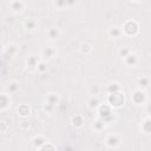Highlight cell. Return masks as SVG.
I'll return each instance as SVG.
<instances>
[{"instance_id":"obj_1","label":"cell","mask_w":151,"mask_h":151,"mask_svg":"<svg viewBox=\"0 0 151 151\" xmlns=\"http://www.w3.org/2000/svg\"><path fill=\"white\" fill-rule=\"evenodd\" d=\"M125 102V97L124 94L121 93V92H116V93H111L109 96V103L112 105V106H122Z\"/></svg>"},{"instance_id":"obj_2","label":"cell","mask_w":151,"mask_h":151,"mask_svg":"<svg viewBox=\"0 0 151 151\" xmlns=\"http://www.w3.org/2000/svg\"><path fill=\"white\" fill-rule=\"evenodd\" d=\"M139 30V26L136 21H126L124 25V32L129 35H135Z\"/></svg>"},{"instance_id":"obj_3","label":"cell","mask_w":151,"mask_h":151,"mask_svg":"<svg viewBox=\"0 0 151 151\" xmlns=\"http://www.w3.org/2000/svg\"><path fill=\"white\" fill-rule=\"evenodd\" d=\"M99 113H100L104 123L112 119V111H111L110 106H107V105H102L100 109H99Z\"/></svg>"},{"instance_id":"obj_4","label":"cell","mask_w":151,"mask_h":151,"mask_svg":"<svg viewBox=\"0 0 151 151\" xmlns=\"http://www.w3.org/2000/svg\"><path fill=\"white\" fill-rule=\"evenodd\" d=\"M132 100H134L136 104H142L145 102V94L142 91H136L132 96Z\"/></svg>"},{"instance_id":"obj_5","label":"cell","mask_w":151,"mask_h":151,"mask_svg":"<svg viewBox=\"0 0 151 151\" xmlns=\"http://www.w3.org/2000/svg\"><path fill=\"white\" fill-rule=\"evenodd\" d=\"M30 107L27 106V105H20L18 107V113L20 116H23V117H26V116H28L30 115Z\"/></svg>"},{"instance_id":"obj_6","label":"cell","mask_w":151,"mask_h":151,"mask_svg":"<svg viewBox=\"0 0 151 151\" xmlns=\"http://www.w3.org/2000/svg\"><path fill=\"white\" fill-rule=\"evenodd\" d=\"M125 58H126V64H127L129 66H135V65L137 64V62H138L137 57H136L135 54H129V55L125 57Z\"/></svg>"},{"instance_id":"obj_7","label":"cell","mask_w":151,"mask_h":151,"mask_svg":"<svg viewBox=\"0 0 151 151\" xmlns=\"http://www.w3.org/2000/svg\"><path fill=\"white\" fill-rule=\"evenodd\" d=\"M106 142H107V145L111 146V148H115V146H117L119 144V139H118L117 136H110L106 139Z\"/></svg>"},{"instance_id":"obj_8","label":"cell","mask_w":151,"mask_h":151,"mask_svg":"<svg viewBox=\"0 0 151 151\" xmlns=\"http://www.w3.org/2000/svg\"><path fill=\"white\" fill-rule=\"evenodd\" d=\"M10 104V99L6 94H0V109H6Z\"/></svg>"},{"instance_id":"obj_9","label":"cell","mask_w":151,"mask_h":151,"mask_svg":"<svg viewBox=\"0 0 151 151\" xmlns=\"http://www.w3.org/2000/svg\"><path fill=\"white\" fill-rule=\"evenodd\" d=\"M107 90L110 93H116V92H119V85L117 83H111L109 86H107Z\"/></svg>"},{"instance_id":"obj_10","label":"cell","mask_w":151,"mask_h":151,"mask_svg":"<svg viewBox=\"0 0 151 151\" xmlns=\"http://www.w3.org/2000/svg\"><path fill=\"white\" fill-rule=\"evenodd\" d=\"M83 123H84V121H83V118L80 117V116H74L73 118H72V124L74 125V126H82L83 125Z\"/></svg>"},{"instance_id":"obj_11","label":"cell","mask_w":151,"mask_h":151,"mask_svg":"<svg viewBox=\"0 0 151 151\" xmlns=\"http://www.w3.org/2000/svg\"><path fill=\"white\" fill-rule=\"evenodd\" d=\"M48 35H50V38H52V39H57V38L59 37V31H58V28H55V27L51 28V30L48 31Z\"/></svg>"},{"instance_id":"obj_12","label":"cell","mask_w":151,"mask_h":151,"mask_svg":"<svg viewBox=\"0 0 151 151\" xmlns=\"http://www.w3.org/2000/svg\"><path fill=\"white\" fill-rule=\"evenodd\" d=\"M43 53H44V57H46V58H51V57H53V54H54V50L52 47H46Z\"/></svg>"},{"instance_id":"obj_13","label":"cell","mask_w":151,"mask_h":151,"mask_svg":"<svg viewBox=\"0 0 151 151\" xmlns=\"http://www.w3.org/2000/svg\"><path fill=\"white\" fill-rule=\"evenodd\" d=\"M121 30L119 28H117V27H113V28H111L110 30V35L111 37H113V38H118L119 35H121Z\"/></svg>"},{"instance_id":"obj_14","label":"cell","mask_w":151,"mask_h":151,"mask_svg":"<svg viewBox=\"0 0 151 151\" xmlns=\"http://www.w3.org/2000/svg\"><path fill=\"white\" fill-rule=\"evenodd\" d=\"M33 142H34V145L38 146V148H42V146L45 144V141H44V138H42V137H35V138L33 139Z\"/></svg>"},{"instance_id":"obj_15","label":"cell","mask_w":151,"mask_h":151,"mask_svg":"<svg viewBox=\"0 0 151 151\" xmlns=\"http://www.w3.org/2000/svg\"><path fill=\"white\" fill-rule=\"evenodd\" d=\"M11 6H12V8L13 10H15V11H20L21 8H23V6H24V3H21V1H13L12 4H11Z\"/></svg>"},{"instance_id":"obj_16","label":"cell","mask_w":151,"mask_h":151,"mask_svg":"<svg viewBox=\"0 0 151 151\" xmlns=\"http://www.w3.org/2000/svg\"><path fill=\"white\" fill-rule=\"evenodd\" d=\"M27 65H28V66H31V67L37 66V58H35L34 55L28 57V59H27Z\"/></svg>"},{"instance_id":"obj_17","label":"cell","mask_w":151,"mask_h":151,"mask_svg":"<svg viewBox=\"0 0 151 151\" xmlns=\"http://www.w3.org/2000/svg\"><path fill=\"white\" fill-rule=\"evenodd\" d=\"M138 85H139L142 89H145V87L149 86V80H148L146 78H142V79L138 80Z\"/></svg>"},{"instance_id":"obj_18","label":"cell","mask_w":151,"mask_h":151,"mask_svg":"<svg viewBox=\"0 0 151 151\" xmlns=\"http://www.w3.org/2000/svg\"><path fill=\"white\" fill-rule=\"evenodd\" d=\"M98 104H99V102H98V99L97 98H92L90 102H89V106L91 107V109H94V107H97L98 106Z\"/></svg>"},{"instance_id":"obj_19","label":"cell","mask_w":151,"mask_h":151,"mask_svg":"<svg viewBox=\"0 0 151 151\" xmlns=\"http://www.w3.org/2000/svg\"><path fill=\"white\" fill-rule=\"evenodd\" d=\"M40 151H55L54 150V148H53V145H51V144H44L42 148H40Z\"/></svg>"},{"instance_id":"obj_20","label":"cell","mask_w":151,"mask_h":151,"mask_svg":"<svg viewBox=\"0 0 151 151\" xmlns=\"http://www.w3.org/2000/svg\"><path fill=\"white\" fill-rule=\"evenodd\" d=\"M48 104H51V105H54V104H57V102H58V97L57 96H54V94H51V96L48 97Z\"/></svg>"},{"instance_id":"obj_21","label":"cell","mask_w":151,"mask_h":151,"mask_svg":"<svg viewBox=\"0 0 151 151\" xmlns=\"http://www.w3.org/2000/svg\"><path fill=\"white\" fill-rule=\"evenodd\" d=\"M38 70H39L40 72H45L47 70V65L45 63H40V64H38Z\"/></svg>"},{"instance_id":"obj_22","label":"cell","mask_w":151,"mask_h":151,"mask_svg":"<svg viewBox=\"0 0 151 151\" xmlns=\"http://www.w3.org/2000/svg\"><path fill=\"white\" fill-rule=\"evenodd\" d=\"M18 87H19V85H18L17 83H12V84L10 85V92H15V91L18 90Z\"/></svg>"},{"instance_id":"obj_23","label":"cell","mask_w":151,"mask_h":151,"mask_svg":"<svg viewBox=\"0 0 151 151\" xmlns=\"http://www.w3.org/2000/svg\"><path fill=\"white\" fill-rule=\"evenodd\" d=\"M143 130H144L145 132H149V131H150V119H146L145 124L143 125Z\"/></svg>"},{"instance_id":"obj_24","label":"cell","mask_w":151,"mask_h":151,"mask_svg":"<svg viewBox=\"0 0 151 151\" xmlns=\"http://www.w3.org/2000/svg\"><path fill=\"white\" fill-rule=\"evenodd\" d=\"M121 54H122L123 57H126V55H129V54H130V50H129L127 47L122 48V50H121Z\"/></svg>"},{"instance_id":"obj_25","label":"cell","mask_w":151,"mask_h":151,"mask_svg":"<svg viewBox=\"0 0 151 151\" xmlns=\"http://www.w3.org/2000/svg\"><path fill=\"white\" fill-rule=\"evenodd\" d=\"M26 26H27L28 28H31V30H32V28H34L35 23H34V21H27V23H26Z\"/></svg>"},{"instance_id":"obj_26","label":"cell","mask_w":151,"mask_h":151,"mask_svg":"<svg viewBox=\"0 0 151 151\" xmlns=\"http://www.w3.org/2000/svg\"><path fill=\"white\" fill-rule=\"evenodd\" d=\"M98 91H99V87H98V86H92V87H91V92H92V94H93V93H94V94H97Z\"/></svg>"},{"instance_id":"obj_27","label":"cell","mask_w":151,"mask_h":151,"mask_svg":"<svg viewBox=\"0 0 151 151\" xmlns=\"http://www.w3.org/2000/svg\"><path fill=\"white\" fill-rule=\"evenodd\" d=\"M30 126V123L28 122H26V121H24V122H21V127H24V129H26V127H28Z\"/></svg>"},{"instance_id":"obj_28","label":"cell","mask_w":151,"mask_h":151,"mask_svg":"<svg viewBox=\"0 0 151 151\" xmlns=\"http://www.w3.org/2000/svg\"><path fill=\"white\" fill-rule=\"evenodd\" d=\"M90 51V46L89 45H83V52H89Z\"/></svg>"},{"instance_id":"obj_29","label":"cell","mask_w":151,"mask_h":151,"mask_svg":"<svg viewBox=\"0 0 151 151\" xmlns=\"http://www.w3.org/2000/svg\"><path fill=\"white\" fill-rule=\"evenodd\" d=\"M100 123H102V122H97V124H96V127H97V129H100V127L103 126V124H100Z\"/></svg>"},{"instance_id":"obj_30","label":"cell","mask_w":151,"mask_h":151,"mask_svg":"<svg viewBox=\"0 0 151 151\" xmlns=\"http://www.w3.org/2000/svg\"><path fill=\"white\" fill-rule=\"evenodd\" d=\"M67 151H72V150H71V149H67Z\"/></svg>"}]
</instances>
